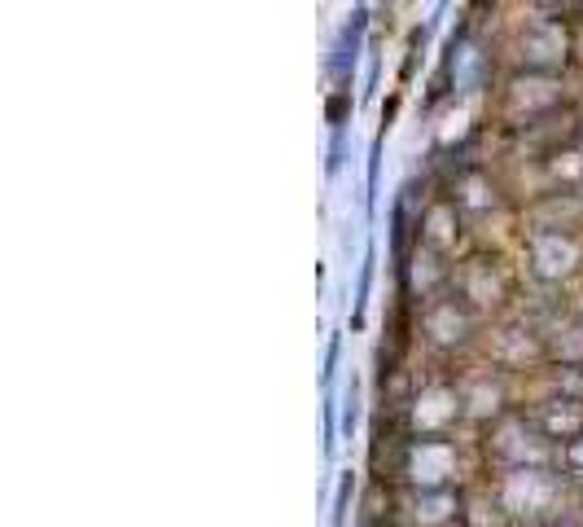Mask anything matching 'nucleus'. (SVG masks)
<instances>
[{"label": "nucleus", "instance_id": "1", "mask_svg": "<svg viewBox=\"0 0 583 527\" xmlns=\"http://www.w3.org/2000/svg\"><path fill=\"white\" fill-rule=\"evenodd\" d=\"M558 502V480L544 466H514L501 480V506L518 519H544Z\"/></svg>", "mask_w": 583, "mask_h": 527}, {"label": "nucleus", "instance_id": "2", "mask_svg": "<svg viewBox=\"0 0 583 527\" xmlns=\"http://www.w3.org/2000/svg\"><path fill=\"white\" fill-rule=\"evenodd\" d=\"M518 57H522L527 75H549V79H553V75L566 66V57H571V40H566L562 22L536 18V22L522 31V40H518Z\"/></svg>", "mask_w": 583, "mask_h": 527}, {"label": "nucleus", "instance_id": "3", "mask_svg": "<svg viewBox=\"0 0 583 527\" xmlns=\"http://www.w3.org/2000/svg\"><path fill=\"white\" fill-rule=\"evenodd\" d=\"M404 475L417 493H443L457 475V449L448 440H417L404 458Z\"/></svg>", "mask_w": 583, "mask_h": 527}, {"label": "nucleus", "instance_id": "4", "mask_svg": "<svg viewBox=\"0 0 583 527\" xmlns=\"http://www.w3.org/2000/svg\"><path fill=\"white\" fill-rule=\"evenodd\" d=\"M461 414H465V400L452 387H426L408 405V427L417 431V440H439Z\"/></svg>", "mask_w": 583, "mask_h": 527}, {"label": "nucleus", "instance_id": "5", "mask_svg": "<svg viewBox=\"0 0 583 527\" xmlns=\"http://www.w3.org/2000/svg\"><path fill=\"white\" fill-rule=\"evenodd\" d=\"M531 268H536V277H544V282L571 277V273L580 268V242H575L571 233H562V229L536 233V238H531Z\"/></svg>", "mask_w": 583, "mask_h": 527}, {"label": "nucleus", "instance_id": "6", "mask_svg": "<svg viewBox=\"0 0 583 527\" xmlns=\"http://www.w3.org/2000/svg\"><path fill=\"white\" fill-rule=\"evenodd\" d=\"M470 330H474V317H470V308L457 304V299H439V304L426 312V334H430L439 348H457V343H465Z\"/></svg>", "mask_w": 583, "mask_h": 527}, {"label": "nucleus", "instance_id": "7", "mask_svg": "<svg viewBox=\"0 0 583 527\" xmlns=\"http://www.w3.org/2000/svg\"><path fill=\"white\" fill-rule=\"evenodd\" d=\"M540 431L549 440H562V449H566L571 440L583 436V405L580 400H549L540 409Z\"/></svg>", "mask_w": 583, "mask_h": 527}, {"label": "nucleus", "instance_id": "8", "mask_svg": "<svg viewBox=\"0 0 583 527\" xmlns=\"http://www.w3.org/2000/svg\"><path fill=\"white\" fill-rule=\"evenodd\" d=\"M457 510H461V497L452 488H443V493H417L413 497V519L421 527H443L448 519H457Z\"/></svg>", "mask_w": 583, "mask_h": 527}, {"label": "nucleus", "instance_id": "9", "mask_svg": "<svg viewBox=\"0 0 583 527\" xmlns=\"http://www.w3.org/2000/svg\"><path fill=\"white\" fill-rule=\"evenodd\" d=\"M421 238H426L435 251L452 246V242H457V211H452V207H430L426 220H421Z\"/></svg>", "mask_w": 583, "mask_h": 527}, {"label": "nucleus", "instance_id": "10", "mask_svg": "<svg viewBox=\"0 0 583 527\" xmlns=\"http://www.w3.org/2000/svg\"><path fill=\"white\" fill-rule=\"evenodd\" d=\"M501 409V387H492V383H479L470 396H465V414L470 418H492Z\"/></svg>", "mask_w": 583, "mask_h": 527}, {"label": "nucleus", "instance_id": "11", "mask_svg": "<svg viewBox=\"0 0 583 527\" xmlns=\"http://www.w3.org/2000/svg\"><path fill=\"white\" fill-rule=\"evenodd\" d=\"M496 290H501V286H496V277H487V268H483V264H474V268H470V299H479V304H487V299H492V304H496Z\"/></svg>", "mask_w": 583, "mask_h": 527}, {"label": "nucleus", "instance_id": "12", "mask_svg": "<svg viewBox=\"0 0 583 527\" xmlns=\"http://www.w3.org/2000/svg\"><path fill=\"white\" fill-rule=\"evenodd\" d=\"M461 189H465V198H461V202H465V207H479V211H483V207H492V202H496V198H487V194H492V189H487V185H483V180H465V185H461Z\"/></svg>", "mask_w": 583, "mask_h": 527}, {"label": "nucleus", "instance_id": "13", "mask_svg": "<svg viewBox=\"0 0 583 527\" xmlns=\"http://www.w3.org/2000/svg\"><path fill=\"white\" fill-rule=\"evenodd\" d=\"M562 462H566L571 471H583V436L580 440H571V444L562 449Z\"/></svg>", "mask_w": 583, "mask_h": 527}]
</instances>
